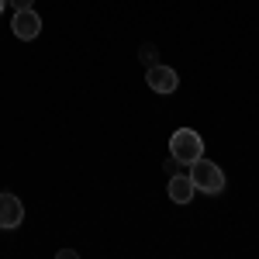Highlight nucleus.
<instances>
[{
	"instance_id": "1",
	"label": "nucleus",
	"mask_w": 259,
	"mask_h": 259,
	"mask_svg": "<svg viewBox=\"0 0 259 259\" xmlns=\"http://www.w3.org/2000/svg\"><path fill=\"white\" fill-rule=\"evenodd\" d=\"M169 156H173V162H180V166H190L194 159L204 156V139H200L194 128H177L173 139H169Z\"/></svg>"
},
{
	"instance_id": "2",
	"label": "nucleus",
	"mask_w": 259,
	"mask_h": 259,
	"mask_svg": "<svg viewBox=\"0 0 259 259\" xmlns=\"http://www.w3.org/2000/svg\"><path fill=\"white\" fill-rule=\"evenodd\" d=\"M187 177L194 180V190H204V194H221L225 190V173H221V166L218 162H211V159H194L190 162V173Z\"/></svg>"
},
{
	"instance_id": "3",
	"label": "nucleus",
	"mask_w": 259,
	"mask_h": 259,
	"mask_svg": "<svg viewBox=\"0 0 259 259\" xmlns=\"http://www.w3.org/2000/svg\"><path fill=\"white\" fill-rule=\"evenodd\" d=\"M145 83H149V90H156V94H177L180 76H177L173 66H166V62H152L149 73H145Z\"/></svg>"
},
{
	"instance_id": "4",
	"label": "nucleus",
	"mask_w": 259,
	"mask_h": 259,
	"mask_svg": "<svg viewBox=\"0 0 259 259\" xmlns=\"http://www.w3.org/2000/svg\"><path fill=\"white\" fill-rule=\"evenodd\" d=\"M11 31L18 35L21 41H35L41 35V18L28 7V11H14V21H11Z\"/></svg>"
},
{
	"instance_id": "5",
	"label": "nucleus",
	"mask_w": 259,
	"mask_h": 259,
	"mask_svg": "<svg viewBox=\"0 0 259 259\" xmlns=\"http://www.w3.org/2000/svg\"><path fill=\"white\" fill-rule=\"evenodd\" d=\"M24 221V204H21L14 194H0V228L11 232Z\"/></svg>"
},
{
	"instance_id": "6",
	"label": "nucleus",
	"mask_w": 259,
	"mask_h": 259,
	"mask_svg": "<svg viewBox=\"0 0 259 259\" xmlns=\"http://www.w3.org/2000/svg\"><path fill=\"white\" fill-rule=\"evenodd\" d=\"M166 194L173 204H190L194 200V180L187 177V173H173L169 183H166Z\"/></svg>"
},
{
	"instance_id": "7",
	"label": "nucleus",
	"mask_w": 259,
	"mask_h": 259,
	"mask_svg": "<svg viewBox=\"0 0 259 259\" xmlns=\"http://www.w3.org/2000/svg\"><path fill=\"white\" fill-rule=\"evenodd\" d=\"M7 4H11V7H14V11H28V7H31V4H35V0H7Z\"/></svg>"
},
{
	"instance_id": "8",
	"label": "nucleus",
	"mask_w": 259,
	"mask_h": 259,
	"mask_svg": "<svg viewBox=\"0 0 259 259\" xmlns=\"http://www.w3.org/2000/svg\"><path fill=\"white\" fill-rule=\"evenodd\" d=\"M4 4H7V0H0V11H4Z\"/></svg>"
}]
</instances>
